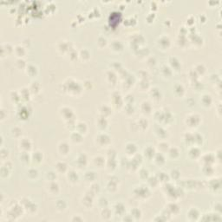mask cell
<instances>
[{
  "label": "cell",
  "mask_w": 222,
  "mask_h": 222,
  "mask_svg": "<svg viewBox=\"0 0 222 222\" xmlns=\"http://www.w3.org/2000/svg\"><path fill=\"white\" fill-rule=\"evenodd\" d=\"M93 160H94V162H95L96 166L103 167L105 164V159L102 156H96Z\"/></svg>",
  "instance_id": "obj_13"
},
{
  "label": "cell",
  "mask_w": 222,
  "mask_h": 222,
  "mask_svg": "<svg viewBox=\"0 0 222 222\" xmlns=\"http://www.w3.org/2000/svg\"><path fill=\"white\" fill-rule=\"evenodd\" d=\"M68 179L70 182L76 183L78 181V175L77 173H76L75 171H70L68 173Z\"/></svg>",
  "instance_id": "obj_11"
},
{
  "label": "cell",
  "mask_w": 222,
  "mask_h": 222,
  "mask_svg": "<svg viewBox=\"0 0 222 222\" xmlns=\"http://www.w3.org/2000/svg\"><path fill=\"white\" fill-rule=\"evenodd\" d=\"M67 164L64 162V161H59V162H57V164L55 165V167L57 169V172L59 173H62V172H65L67 170Z\"/></svg>",
  "instance_id": "obj_8"
},
{
  "label": "cell",
  "mask_w": 222,
  "mask_h": 222,
  "mask_svg": "<svg viewBox=\"0 0 222 222\" xmlns=\"http://www.w3.org/2000/svg\"><path fill=\"white\" fill-rule=\"evenodd\" d=\"M35 154H33L32 155H31V159H35L36 158V161H38L39 162L42 161V159H43V156H42V153L41 152H39V151H36V152H34Z\"/></svg>",
  "instance_id": "obj_15"
},
{
  "label": "cell",
  "mask_w": 222,
  "mask_h": 222,
  "mask_svg": "<svg viewBox=\"0 0 222 222\" xmlns=\"http://www.w3.org/2000/svg\"><path fill=\"white\" fill-rule=\"evenodd\" d=\"M11 171V170H10L9 168H7V167H5L4 165H2L1 169H0V176H1V179H2V180L7 179L8 177H9V175H10Z\"/></svg>",
  "instance_id": "obj_6"
},
{
  "label": "cell",
  "mask_w": 222,
  "mask_h": 222,
  "mask_svg": "<svg viewBox=\"0 0 222 222\" xmlns=\"http://www.w3.org/2000/svg\"><path fill=\"white\" fill-rule=\"evenodd\" d=\"M22 129L19 127H12L11 128V135L14 138H19L22 136Z\"/></svg>",
  "instance_id": "obj_5"
},
{
  "label": "cell",
  "mask_w": 222,
  "mask_h": 222,
  "mask_svg": "<svg viewBox=\"0 0 222 222\" xmlns=\"http://www.w3.org/2000/svg\"><path fill=\"white\" fill-rule=\"evenodd\" d=\"M88 57V58H90V53H88V51H87V50H82V51H81V53H80V57L81 58H82V57Z\"/></svg>",
  "instance_id": "obj_18"
},
{
  "label": "cell",
  "mask_w": 222,
  "mask_h": 222,
  "mask_svg": "<svg viewBox=\"0 0 222 222\" xmlns=\"http://www.w3.org/2000/svg\"><path fill=\"white\" fill-rule=\"evenodd\" d=\"M155 19V12H150L147 15V18H146V21L147 22H154V20Z\"/></svg>",
  "instance_id": "obj_17"
},
{
  "label": "cell",
  "mask_w": 222,
  "mask_h": 222,
  "mask_svg": "<svg viewBox=\"0 0 222 222\" xmlns=\"http://www.w3.org/2000/svg\"><path fill=\"white\" fill-rule=\"evenodd\" d=\"M58 152L61 155H67L70 152V146L65 142H61L58 144Z\"/></svg>",
  "instance_id": "obj_4"
},
{
  "label": "cell",
  "mask_w": 222,
  "mask_h": 222,
  "mask_svg": "<svg viewBox=\"0 0 222 222\" xmlns=\"http://www.w3.org/2000/svg\"><path fill=\"white\" fill-rule=\"evenodd\" d=\"M31 148V142L27 138H21L19 141V148L22 149V151L28 152L30 148Z\"/></svg>",
  "instance_id": "obj_3"
},
{
  "label": "cell",
  "mask_w": 222,
  "mask_h": 222,
  "mask_svg": "<svg viewBox=\"0 0 222 222\" xmlns=\"http://www.w3.org/2000/svg\"><path fill=\"white\" fill-rule=\"evenodd\" d=\"M9 155H10L9 150L5 147H1V149H0V158H1L3 161L7 160V158L9 157Z\"/></svg>",
  "instance_id": "obj_10"
},
{
  "label": "cell",
  "mask_w": 222,
  "mask_h": 222,
  "mask_svg": "<svg viewBox=\"0 0 222 222\" xmlns=\"http://www.w3.org/2000/svg\"><path fill=\"white\" fill-rule=\"evenodd\" d=\"M96 141L98 142V145L101 147H106L110 142V137L107 134H99L98 136H96Z\"/></svg>",
  "instance_id": "obj_2"
},
{
  "label": "cell",
  "mask_w": 222,
  "mask_h": 222,
  "mask_svg": "<svg viewBox=\"0 0 222 222\" xmlns=\"http://www.w3.org/2000/svg\"><path fill=\"white\" fill-rule=\"evenodd\" d=\"M167 153H168L169 157H171L172 159H176L177 157L179 156V150H178V148H175V147L168 148Z\"/></svg>",
  "instance_id": "obj_9"
},
{
  "label": "cell",
  "mask_w": 222,
  "mask_h": 222,
  "mask_svg": "<svg viewBox=\"0 0 222 222\" xmlns=\"http://www.w3.org/2000/svg\"><path fill=\"white\" fill-rule=\"evenodd\" d=\"M36 72H37V70H36V66H34L33 64L27 65V67H26V73L29 76H34V75L36 74Z\"/></svg>",
  "instance_id": "obj_12"
},
{
  "label": "cell",
  "mask_w": 222,
  "mask_h": 222,
  "mask_svg": "<svg viewBox=\"0 0 222 222\" xmlns=\"http://www.w3.org/2000/svg\"><path fill=\"white\" fill-rule=\"evenodd\" d=\"M14 51L16 53V55L18 57H19V58H21L22 57L24 56L25 54V49L24 46L20 45V44H18V45H16L15 48H14Z\"/></svg>",
  "instance_id": "obj_7"
},
{
  "label": "cell",
  "mask_w": 222,
  "mask_h": 222,
  "mask_svg": "<svg viewBox=\"0 0 222 222\" xmlns=\"http://www.w3.org/2000/svg\"><path fill=\"white\" fill-rule=\"evenodd\" d=\"M7 118V113L5 111V109L2 107L0 109V119H1V121H5Z\"/></svg>",
  "instance_id": "obj_16"
},
{
  "label": "cell",
  "mask_w": 222,
  "mask_h": 222,
  "mask_svg": "<svg viewBox=\"0 0 222 222\" xmlns=\"http://www.w3.org/2000/svg\"><path fill=\"white\" fill-rule=\"evenodd\" d=\"M14 52V48L11 46V44L8 43H4L1 44V57L4 58Z\"/></svg>",
  "instance_id": "obj_1"
},
{
  "label": "cell",
  "mask_w": 222,
  "mask_h": 222,
  "mask_svg": "<svg viewBox=\"0 0 222 222\" xmlns=\"http://www.w3.org/2000/svg\"><path fill=\"white\" fill-rule=\"evenodd\" d=\"M19 159H20V161H22V162H28L30 160V155H28V152L22 151Z\"/></svg>",
  "instance_id": "obj_14"
}]
</instances>
